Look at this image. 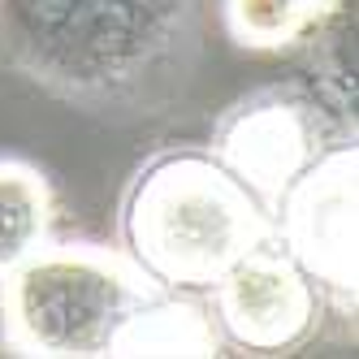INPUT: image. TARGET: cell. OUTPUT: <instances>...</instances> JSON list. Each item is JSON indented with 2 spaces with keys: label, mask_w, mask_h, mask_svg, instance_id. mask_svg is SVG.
Listing matches in <instances>:
<instances>
[{
  "label": "cell",
  "mask_w": 359,
  "mask_h": 359,
  "mask_svg": "<svg viewBox=\"0 0 359 359\" xmlns=\"http://www.w3.org/2000/svg\"><path fill=\"white\" fill-rule=\"evenodd\" d=\"M225 338L212 307L191 290L156 286L121 320L109 355H221Z\"/></svg>",
  "instance_id": "obj_7"
},
{
  "label": "cell",
  "mask_w": 359,
  "mask_h": 359,
  "mask_svg": "<svg viewBox=\"0 0 359 359\" xmlns=\"http://www.w3.org/2000/svg\"><path fill=\"white\" fill-rule=\"evenodd\" d=\"M208 5L0 0V69L87 113H165L195 79Z\"/></svg>",
  "instance_id": "obj_1"
},
{
  "label": "cell",
  "mask_w": 359,
  "mask_h": 359,
  "mask_svg": "<svg viewBox=\"0 0 359 359\" xmlns=\"http://www.w3.org/2000/svg\"><path fill=\"white\" fill-rule=\"evenodd\" d=\"M325 294L277 238L251 247L212 281V320L229 346L255 355L294 351L316 333Z\"/></svg>",
  "instance_id": "obj_6"
},
{
  "label": "cell",
  "mask_w": 359,
  "mask_h": 359,
  "mask_svg": "<svg viewBox=\"0 0 359 359\" xmlns=\"http://www.w3.org/2000/svg\"><path fill=\"white\" fill-rule=\"evenodd\" d=\"M303 5L312 9V13H316L320 22H333V18H338V13L346 9V0H303Z\"/></svg>",
  "instance_id": "obj_10"
},
{
  "label": "cell",
  "mask_w": 359,
  "mask_h": 359,
  "mask_svg": "<svg viewBox=\"0 0 359 359\" xmlns=\"http://www.w3.org/2000/svg\"><path fill=\"white\" fill-rule=\"evenodd\" d=\"M156 290L126 251L53 243L0 281V320L13 355L95 359L109 355L121 320Z\"/></svg>",
  "instance_id": "obj_3"
},
{
  "label": "cell",
  "mask_w": 359,
  "mask_h": 359,
  "mask_svg": "<svg viewBox=\"0 0 359 359\" xmlns=\"http://www.w3.org/2000/svg\"><path fill=\"white\" fill-rule=\"evenodd\" d=\"M53 234V187L27 161H0V281Z\"/></svg>",
  "instance_id": "obj_8"
},
{
  "label": "cell",
  "mask_w": 359,
  "mask_h": 359,
  "mask_svg": "<svg viewBox=\"0 0 359 359\" xmlns=\"http://www.w3.org/2000/svg\"><path fill=\"white\" fill-rule=\"evenodd\" d=\"M229 39L255 53H281L303 39H316L329 22H320L303 0H221Z\"/></svg>",
  "instance_id": "obj_9"
},
{
  "label": "cell",
  "mask_w": 359,
  "mask_h": 359,
  "mask_svg": "<svg viewBox=\"0 0 359 359\" xmlns=\"http://www.w3.org/2000/svg\"><path fill=\"white\" fill-rule=\"evenodd\" d=\"M355 212H359L355 139L329 147L303 177H294V187L273 208L277 247L316 281L325 303L338 307L342 316H355V290H359Z\"/></svg>",
  "instance_id": "obj_5"
},
{
  "label": "cell",
  "mask_w": 359,
  "mask_h": 359,
  "mask_svg": "<svg viewBox=\"0 0 359 359\" xmlns=\"http://www.w3.org/2000/svg\"><path fill=\"white\" fill-rule=\"evenodd\" d=\"M346 139H355V130H346V100H329L316 83L290 79L234 100L221 113L208 151L273 212L294 177Z\"/></svg>",
  "instance_id": "obj_4"
},
{
  "label": "cell",
  "mask_w": 359,
  "mask_h": 359,
  "mask_svg": "<svg viewBox=\"0 0 359 359\" xmlns=\"http://www.w3.org/2000/svg\"><path fill=\"white\" fill-rule=\"evenodd\" d=\"M0 351H9V346H5V320H0Z\"/></svg>",
  "instance_id": "obj_11"
},
{
  "label": "cell",
  "mask_w": 359,
  "mask_h": 359,
  "mask_svg": "<svg viewBox=\"0 0 359 359\" xmlns=\"http://www.w3.org/2000/svg\"><path fill=\"white\" fill-rule=\"evenodd\" d=\"M273 238V212L208 147L156 151L121 199V247L165 290L203 294Z\"/></svg>",
  "instance_id": "obj_2"
}]
</instances>
